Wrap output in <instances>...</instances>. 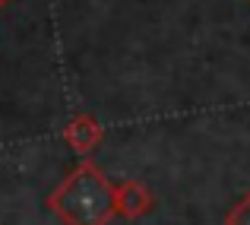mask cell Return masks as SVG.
Listing matches in <instances>:
<instances>
[{"mask_svg":"<svg viewBox=\"0 0 250 225\" xmlns=\"http://www.w3.org/2000/svg\"><path fill=\"white\" fill-rule=\"evenodd\" d=\"M114 203H117V216L133 222V219H143L155 206V197L143 181H121L114 184Z\"/></svg>","mask_w":250,"mask_h":225,"instance_id":"2","label":"cell"},{"mask_svg":"<svg viewBox=\"0 0 250 225\" xmlns=\"http://www.w3.org/2000/svg\"><path fill=\"white\" fill-rule=\"evenodd\" d=\"M225 225H250V194H244L225 216Z\"/></svg>","mask_w":250,"mask_h":225,"instance_id":"4","label":"cell"},{"mask_svg":"<svg viewBox=\"0 0 250 225\" xmlns=\"http://www.w3.org/2000/svg\"><path fill=\"white\" fill-rule=\"evenodd\" d=\"M6 3H10V0H0V10H3V6H6Z\"/></svg>","mask_w":250,"mask_h":225,"instance_id":"5","label":"cell"},{"mask_svg":"<svg viewBox=\"0 0 250 225\" xmlns=\"http://www.w3.org/2000/svg\"><path fill=\"white\" fill-rule=\"evenodd\" d=\"M102 140H104V127L92 114H76L73 121L63 127V143L73 152H80V156H89Z\"/></svg>","mask_w":250,"mask_h":225,"instance_id":"3","label":"cell"},{"mask_svg":"<svg viewBox=\"0 0 250 225\" xmlns=\"http://www.w3.org/2000/svg\"><path fill=\"white\" fill-rule=\"evenodd\" d=\"M44 203L63 225H108L117 216L114 184L92 162L76 165Z\"/></svg>","mask_w":250,"mask_h":225,"instance_id":"1","label":"cell"},{"mask_svg":"<svg viewBox=\"0 0 250 225\" xmlns=\"http://www.w3.org/2000/svg\"><path fill=\"white\" fill-rule=\"evenodd\" d=\"M247 3H250V0H247Z\"/></svg>","mask_w":250,"mask_h":225,"instance_id":"6","label":"cell"}]
</instances>
